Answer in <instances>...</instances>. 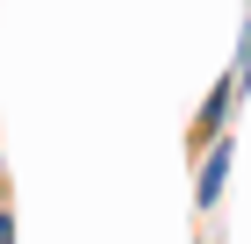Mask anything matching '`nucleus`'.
Masks as SVG:
<instances>
[{"label": "nucleus", "instance_id": "2", "mask_svg": "<svg viewBox=\"0 0 251 244\" xmlns=\"http://www.w3.org/2000/svg\"><path fill=\"white\" fill-rule=\"evenodd\" d=\"M0 244H7V216H0Z\"/></svg>", "mask_w": 251, "mask_h": 244}, {"label": "nucleus", "instance_id": "1", "mask_svg": "<svg viewBox=\"0 0 251 244\" xmlns=\"http://www.w3.org/2000/svg\"><path fill=\"white\" fill-rule=\"evenodd\" d=\"M223 172H230V151L215 144V158L201 165V201H215V187H223Z\"/></svg>", "mask_w": 251, "mask_h": 244}]
</instances>
